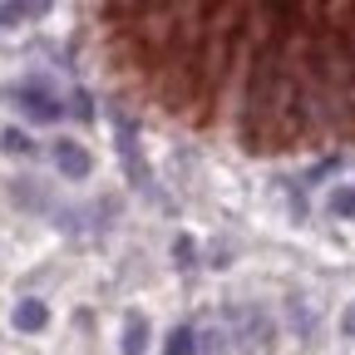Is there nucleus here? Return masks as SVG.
<instances>
[{
	"label": "nucleus",
	"mask_w": 355,
	"mask_h": 355,
	"mask_svg": "<svg viewBox=\"0 0 355 355\" xmlns=\"http://www.w3.org/2000/svg\"><path fill=\"white\" fill-rule=\"evenodd\" d=\"M20 99H25L20 109H25L30 119H60V104H55L50 94H40V89H25V94H20Z\"/></svg>",
	"instance_id": "obj_1"
},
{
	"label": "nucleus",
	"mask_w": 355,
	"mask_h": 355,
	"mask_svg": "<svg viewBox=\"0 0 355 355\" xmlns=\"http://www.w3.org/2000/svg\"><path fill=\"white\" fill-rule=\"evenodd\" d=\"M55 163H60L69 178H84V173H89V153H79L74 144H60V148H55Z\"/></svg>",
	"instance_id": "obj_2"
},
{
	"label": "nucleus",
	"mask_w": 355,
	"mask_h": 355,
	"mask_svg": "<svg viewBox=\"0 0 355 355\" xmlns=\"http://www.w3.org/2000/svg\"><path fill=\"white\" fill-rule=\"evenodd\" d=\"M15 326H20V331H40V326H44V306H40V301H25V306L15 311Z\"/></svg>",
	"instance_id": "obj_3"
},
{
	"label": "nucleus",
	"mask_w": 355,
	"mask_h": 355,
	"mask_svg": "<svg viewBox=\"0 0 355 355\" xmlns=\"http://www.w3.org/2000/svg\"><path fill=\"white\" fill-rule=\"evenodd\" d=\"M139 350H144V321L133 316V321H128V345H123V355H139Z\"/></svg>",
	"instance_id": "obj_4"
},
{
	"label": "nucleus",
	"mask_w": 355,
	"mask_h": 355,
	"mask_svg": "<svg viewBox=\"0 0 355 355\" xmlns=\"http://www.w3.org/2000/svg\"><path fill=\"white\" fill-rule=\"evenodd\" d=\"M331 207H336L340 217H350V212H355V193H336V198H331Z\"/></svg>",
	"instance_id": "obj_5"
},
{
	"label": "nucleus",
	"mask_w": 355,
	"mask_h": 355,
	"mask_svg": "<svg viewBox=\"0 0 355 355\" xmlns=\"http://www.w3.org/2000/svg\"><path fill=\"white\" fill-rule=\"evenodd\" d=\"M183 350H188V331H178V336H173V345H168V355H183Z\"/></svg>",
	"instance_id": "obj_6"
}]
</instances>
